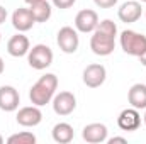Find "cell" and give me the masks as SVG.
<instances>
[{"label": "cell", "mask_w": 146, "mask_h": 144, "mask_svg": "<svg viewBox=\"0 0 146 144\" xmlns=\"http://www.w3.org/2000/svg\"><path fill=\"white\" fill-rule=\"evenodd\" d=\"M56 88H58V76L53 75V73H46L42 75L36 83L31 87L29 90V100L33 105L37 107H42L46 104H49L56 93Z\"/></svg>", "instance_id": "obj_1"}, {"label": "cell", "mask_w": 146, "mask_h": 144, "mask_svg": "<svg viewBox=\"0 0 146 144\" xmlns=\"http://www.w3.org/2000/svg\"><path fill=\"white\" fill-rule=\"evenodd\" d=\"M119 42H121L122 51L129 56L139 58L143 53H146V36L136 32V31H129V29L122 31Z\"/></svg>", "instance_id": "obj_2"}, {"label": "cell", "mask_w": 146, "mask_h": 144, "mask_svg": "<svg viewBox=\"0 0 146 144\" xmlns=\"http://www.w3.org/2000/svg\"><path fill=\"white\" fill-rule=\"evenodd\" d=\"M53 51L46 44H36L27 53V63L34 70H46L53 65Z\"/></svg>", "instance_id": "obj_3"}, {"label": "cell", "mask_w": 146, "mask_h": 144, "mask_svg": "<svg viewBox=\"0 0 146 144\" xmlns=\"http://www.w3.org/2000/svg\"><path fill=\"white\" fill-rule=\"evenodd\" d=\"M56 42H58V48L66 53V54H73L78 46H80V37H78V31L73 29L70 26H65L58 31L56 34Z\"/></svg>", "instance_id": "obj_4"}, {"label": "cell", "mask_w": 146, "mask_h": 144, "mask_svg": "<svg viewBox=\"0 0 146 144\" xmlns=\"http://www.w3.org/2000/svg\"><path fill=\"white\" fill-rule=\"evenodd\" d=\"M90 49L97 56H109L115 49V37L94 31V34L90 37Z\"/></svg>", "instance_id": "obj_5"}, {"label": "cell", "mask_w": 146, "mask_h": 144, "mask_svg": "<svg viewBox=\"0 0 146 144\" xmlns=\"http://www.w3.org/2000/svg\"><path fill=\"white\" fill-rule=\"evenodd\" d=\"M99 15L95 10L92 9H83L76 14L75 17V29L78 32H83V34H88V32H94L99 26Z\"/></svg>", "instance_id": "obj_6"}, {"label": "cell", "mask_w": 146, "mask_h": 144, "mask_svg": "<svg viewBox=\"0 0 146 144\" xmlns=\"http://www.w3.org/2000/svg\"><path fill=\"white\" fill-rule=\"evenodd\" d=\"M53 110L54 114L65 117V115H70L73 114V110L76 108V97L73 95L72 92H60V93H54L53 97Z\"/></svg>", "instance_id": "obj_7"}, {"label": "cell", "mask_w": 146, "mask_h": 144, "mask_svg": "<svg viewBox=\"0 0 146 144\" xmlns=\"http://www.w3.org/2000/svg\"><path fill=\"white\" fill-rule=\"evenodd\" d=\"M106 78H107V71L104 65L92 63L83 70V83L88 88H99L100 85H104Z\"/></svg>", "instance_id": "obj_8"}, {"label": "cell", "mask_w": 146, "mask_h": 144, "mask_svg": "<svg viewBox=\"0 0 146 144\" xmlns=\"http://www.w3.org/2000/svg\"><path fill=\"white\" fill-rule=\"evenodd\" d=\"M143 15V7H141V2H136V0H127L124 2L119 10H117V17L121 22H126V24H133V22H138Z\"/></svg>", "instance_id": "obj_9"}, {"label": "cell", "mask_w": 146, "mask_h": 144, "mask_svg": "<svg viewBox=\"0 0 146 144\" xmlns=\"http://www.w3.org/2000/svg\"><path fill=\"white\" fill-rule=\"evenodd\" d=\"M15 120H17V124L22 126V127H36V126L41 124V120H42V112L39 110L37 105L22 107L17 112Z\"/></svg>", "instance_id": "obj_10"}, {"label": "cell", "mask_w": 146, "mask_h": 144, "mask_svg": "<svg viewBox=\"0 0 146 144\" xmlns=\"http://www.w3.org/2000/svg\"><path fill=\"white\" fill-rule=\"evenodd\" d=\"M19 104H21V95L14 87L10 85L0 87V110L14 112L19 108Z\"/></svg>", "instance_id": "obj_11"}, {"label": "cell", "mask_w": 146, "mask_h": 144, "mask_svg": "<svg viewBox=\"0 0 146 144\" xmlns=\"http://www.w3.org/2000/svg\"><path fill=\"white\" fill-rule=\"evenodd\" d=\"M107 132L109 131H107V127L104 124L92 122V124H88V126L83 127L82 137H83V141H87V143H90V144H100V143L107 141Z\"/></svg>", "instance_id": "obj_12"}, {"label": "cell", "mask_w": 146, "mask_h": 144, "mask_svg": "<svg viewBox=\"0 0 146 144\" xmlns=\"http://www.w3.org/2000/svg\"><path fill=\"white\" fill-rule=\"evenodd\" d=\"M117 126L122 131H138L141 126V115L138 112V108L131 107V108H124L119 117H117Z\"/></svg>", "instance_id": "obj_13"}, {"label": "cell", "mask_w": 146, "mask_h": 144, "mask_svg": "<svg viewBox=\"0 0 146 144\" xmlns=\"http://www.w3.org/2000/svg\"><path fill=\"white\" fill-rule=\"evenodd\" d=\"M29 49H31V42H29L27 36H24L22 32L12 36L9 39V42H7V53L10 56H14V58L26 56L29 53Z\"/></svg>", "instance_id": "obj_14"}, {"label": "cell", "mask_w": 146, "mask_h": 144, "mask_svg": "<svg viewBox=\"0 0 146 144\" xmlns=\"http://www.w3.org/2000/svg\"><path fill=\"white\" fill-rule=\"evenodd\" d=\"M34 24H36V20H34V17H33L29 9L19 7V9L14 10V14H12V26L19 32H26V31L33 29Z\"/></svg>", "instance_id": "obj_15"}, {"label": "cell", "mask_w": 146, "mask_h": 144, "mask_svg": "<svg viewBox=\"0 0 146 144\" xmlns=\"http://www.w3.org/2000/svg\"><path fill=\"white\" fill-rule=\"evenodd\" d=\"M127 102L129 105L138 110H145L146 108V85L143 83H134L129 92H127Z\"/></svg>", "instance_id": "obj_16"}, {"label": "cell", "mask_w": 146, "mask_h": 144, "mask_svg": "<svg viewBox=\"0 0 146 144\" xmlns=\"http://www.w3.org/2000/svg\"><path fill=\"white\" fill-rule=\"evenodd\" d=\"M51 136H53V141L58 144H68L73 141L75 137V131L68 122H58L53 131H51Z\"/></svg>", "instance_id": "obj_17"}, {"label": "cell", "mask_w": 146, "mask_h": 144, "mask_svg": "<svg viewBox=\"0 0 146 144\" xmlns=\"http://www.w3.org/2000/svg\"><path fill=\"white\" fill-rule=\"evenodd\" d=\"M29 10H31V14H33V17H34L36 22H48L49 17H51V14H53V9H51V5H49L48 0H41V2L31 3Z\"/></svg>", "instance_id": "obj_18"}, {"label": "cell", "mask_w": 146, "mask_h": 144, "mask_svg": "<svg viewBox=\"0 0 146 144\" xmlns=\"http://www.w3.org/2000/svg\"><path fill=\"white\" fill-rule=\"evenodd\" d=\"M9 144H34L36 143V136L29 131H24V132H19V134H14L7 139Z\"/></svg>", "instance_id": "obj_19"}, {"label": "cell", "mask_w": 146, "mask_h": 144, "mask_svg": "<svg viewBox=\"0 0 146 144\" xmlns=\"http://www.w3.org/2000/svg\"><path fill=\"white\" fill-rule=\"evenodd\" d=\"M95 31L104 32V34L112 36V37L117 36V26H115V22H114V20H110V19H104L102 22H99V26H97V29H95Z\"/></svg>", "instance_id": "obj_20"}, {"label": "cell", "mask_w": 146, "mask_h": 144, "mask_svg": "<svg viewBox=\"0 0 146 144\" xmlns=\"http://www.w3.org/2000/svg\"><path fill=\"white\" fill-rule=\"evenodd\" d=\"M76 0H53V5L56 9H70L72 5H75Z\"/></svg>", "instance_id": "obj_21"}, {"label": "cell", "mask_w": 146, "mask_h": 144, "mask_svg": "<svg viewBox=\"0 0 146 144\" xmlns=\"http://www.w3.org/2000/svg\"><path fill=\"white\" fill-rule=\"evenodd\" d=\"M94 3L100 9H110L117 3V0H94Z\"/></svg>", "instance_id": "obj_22"}, {"label": "cell", "mask_w": 146, "mask_h": 144, "mask_svg": "<svg viewBox=\"0 0 146 144\" xmlns=\"http://www.w3.org/2000/svg\"><path fill=\"white\" fill-rule=\"evenodd\" d=\"M107 143H109V144H115V143L126 144L127 141H126V137H110V139H107Z\"/></svg>", "instance_id": "obj_23"}, {"label": "cell", "mask_w": 146, "mask_h": 144, "mask_svg": "<svg viewBox=\"0 0 146 144\" xmlns=\"http://www.w3.org/2000/svg\"><path fill=\"white\" fill-rule=\"evenodd\" d=\"M5 19H7V9L0 5V24H3V22H5Z\"/></svg>", "instance_id": "obj_24"}, {"label": "cell", "mask_w": 146, "mask_h": 144, "mask_svg": "<svg viewBox=\"0 0 146 144\" xmlns=\"http://www.w3.org/2000/svg\"><path fill=\"white\" fill-rule=\"evenodd\" d=\"M139 63H141L143 66H146V53H143V54L139 56Z\"/></svg>", "instance_id": "obj_25"}, {"label": "cell", "mask_w": 146, "mask_h": 144, "mask_svg": "<svg viewBox=\"0 0 146 144\" xmlns=\"http://www.w3.org/2000/svg\"><path fill=\"white\" fill-rule=\"evenodd\" d=\"M3 71H5V63H3V59L0 58V75H2Z\"/></svg>", "instance_id": "obj_26"}, {"label": "cell", "mask_w": 146, "mask_h": 144, "mask_svg": "<svg viewBox=\"0 0 146 144\" xmlns=\"http://www.w3.org/2000/svg\"><path fill=\"white\" fill-rule=\"evenodd\" d=\"M34 2H41V0H26V3H29V5H31V3H34Z\"/></svg>", "instance_id": "obj_27"}, {"label": "cell", "mask_w": 146, "mask_h": 144, "mask_svg": "<svg viewBox=\"0 0 146 144\" xmlns=\"http://www.w3.org/2000/svg\"><path fill=\"white\" fill-rule=\"evenodd\" d=\"M146 110V108H145ZM143 120H145V126H146V112H145V115H143Z\"/></svg>", "instance_id": "obj_28"}, {"label": "cell", "mask_w": 146, "mask_h": 144, "mask_svg": "<svg viewBox=\"0 0 146 144\" xmlns=\"http://www.w3.org/2000/svg\"><path fill=\"white\" fill-rule=\"evenodd\" d=\"M0 144H3V137H2V134H0Z\"/></svg>", "instance_id": "obj_29"}, {"label": "cell", "mask_w": 146, "mask_h": 144, "mask_svg": "<svg viewBox=\"0 0 146 144\" xmlns=\"http://www.w3.org/2000/svg\"><path fill=\"white\" fill-rule=\"evenodd\" d=\"M139 2H145V3H146V0H139Z\"/></svg>", "instance_id": "obj_30"}, {"label": "cell", "mask_w": 146, "mask_h": 144, "mask_svg": "<svg viewBox=\"0 0 146 144\" xmlns=\"http://www.w3.org/2000/svg\"><path fill=\"white\" fill-rule=\"evenodd\" d=\"M145 15H146V9H145Z\"/></svg>", "instance_id": "obj_31"}, {"label": "cell", "mask_w": 146, "mask_h": 144, "mask_svg": "<svg viewBox=\"0 0 146 144\" xmlns=\"http://www.w3.org/2000/svg\"><path fill=\"white\" fill-rule=\"evenodd\" d=\"M0 39H2V36H0Z\"/></svg>", "instance_id": "obj_32"}]
</instances>
